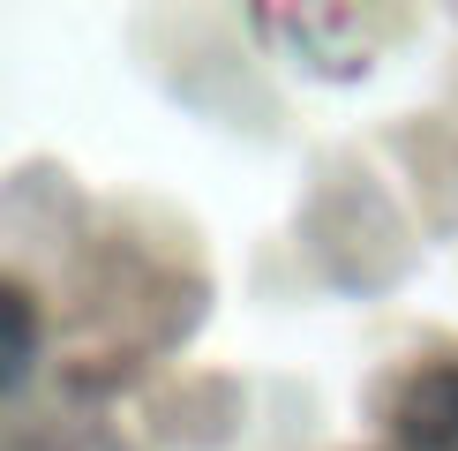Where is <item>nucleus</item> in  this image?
Wrapping results in <instances>:
<instances>
[{"instance_id": "nucleus-1", "label": "nucleus", "mask_w": 458, "mask_h": 451, "mask_svg": "<svg viewBox=\"0 0 458 451\" xmlns=\"http://www.w3.org/2000/svg\"><path fill=\"white\" fill-rule=\"evenodd\" d=\"M391 444L398 451H458V353L428 362L391 406Z\"/></svg>"}, {"instance_id": "nucleus-2", "label": "nucleus", "mask_w": 458, "mask_h": 451, "mask_svg": "<svg viewBox=\"0 0 458 451\" xmlns=\"http://www.w3.org/2000/svg\"><path fill=\"white\" fill-rule=\"evenodd\" d=\"M30 353H38V316H30V301L15 294L8 278H0V399L23 384Z\"/></svg>"}, {"instance_id": "nucleus-3", "label": "nucleus", "mask_w": 458, "mask_h": 451, "mask_svg": "<svg viewBox=\"0 0 458 451\" xmlns=\"http://www.w3.org/2000/svg\"><path fill=\"white\" fill-rule=\"evenodd\" d=\"M8 451H128L113 429L98 421H53V429H30L23 444H8Z\"/></svg>"}]
</instances>
